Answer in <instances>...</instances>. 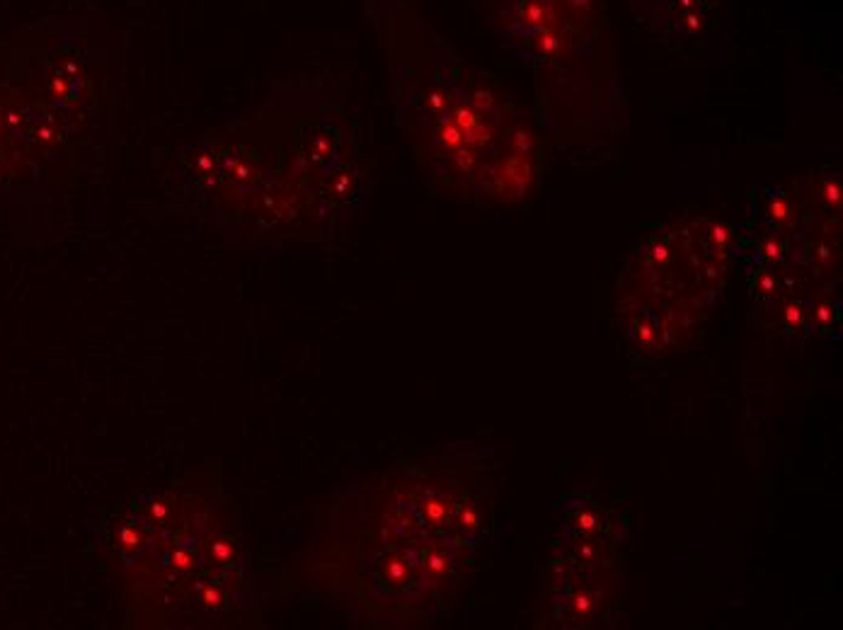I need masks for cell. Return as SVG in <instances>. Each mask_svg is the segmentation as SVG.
I'll return each mask as SVG.
<instances>
[{
	"label": "cell",
	"instance_id": "1",
	"mask_svg": "<svg viewBox=\"0 0 843 630\" xmlns=\"http://www.w3.org/2000/svg\"><path fill=\"white\" fill-rule=\"evenodd\" d=\"M487 526L490 500L475 466L398 458L330 504L294 582L361 626H424L466 587Z\"/></svg>",
	"mask_w": 843,
	"mask_h": 630
},
{
	"label": "cell",
	"instance_id": "2",
	"mask_svg": "<svg viewBox=\"0 0 843 630\" xmlns=\"http://www.w3.org/2000/svg\"><path fill=\"white\" fill-rule=\"evenodd\" d=\"M122 584L131 628H245L257 621L250 546L219 485H160L90 524Z\"/></svg>",
	"mask_w": 843,
	"mask_h": 630
},
{
	"label": "cell",
	"instance_id": "3",
	"mask_svg": "<svg viewBox=\"0 0 843 630\" xmlns=\"http://www.w3.org/2000/svg\"><path fill=\"white\" fill-rule=\"evenodd\" d=\"M398 122L424 173L451 197L512 206L541 177V141L495 78L441 59L398 90Z\"/></svg>",
	"mask_w": 843,
	"mask_h": 630
},
{
	"label": "cell",
	"instance_id": "4",
	"mask_svg": "<svg viewBox=\"0 0 843 630\" xmlns=\"http://www.w3.org/2000/svg\"><path fill=\"white\" fill-rule=\"evenodd\" d=\"M725 238L720 223L691 221L635 250L616 291V313L633 352L669 357L703 328L725 282Z\"/></svg>",
	"mask_w": 843,
	"mask_h": 630
},
{
	"label": "cell",
	"instance_id": "5",
	"mask_svg": "<svg viewBox=\"0 0 843 630\" xmlns=\"http://www.w3.org/2000/svg\"><path fill=\"white\" fill-rule=\"evenodd\" d=\"M625 524L587 497L562 504L558 536L550 548V604L565 628L609 621L621 594Z\"/></svg>",
	"mask_w": 843,
	"mask_h": 630
},
{
	"label": "cell",
	"instance_id": "6",
	"mask_svg": "<svg viewBox=\"0 0 843 630\" xmlns=\"http://www.w3.org/2000/svg\"><path fill=\"white\" fill-rule=\"evenodd\" d=\"M596 0H502L504 42L538 66H570L594 25Z\"/></svg>",
	"mask_w": 843,
	"mask_h": 630
}]
</instances>
